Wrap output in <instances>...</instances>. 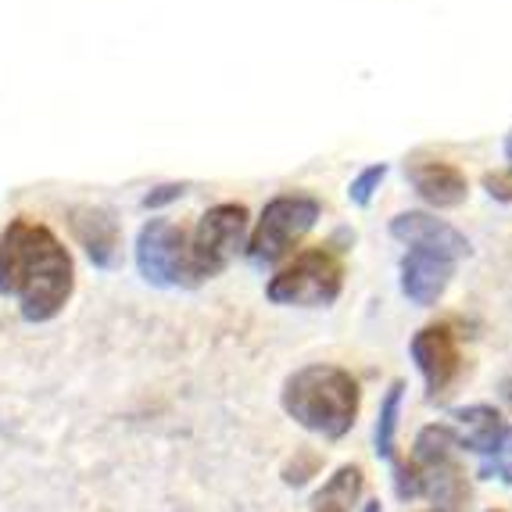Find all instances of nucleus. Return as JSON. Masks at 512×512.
Returning a JSON list of instances; mask_svg holds the SVG:
<instances>
[{
    "mask_svg": "<svg viewBox=\"0 0 512 512\" xmlns=\"http://www.w3.org/2000/svg\"><path fill=\"white\" fill-rule=\"evenodd\" d=\"M480 477L512 484V427L502 430V437L495 441L491 452L480 455Z\"/></svg>",
    "mask_w": 512,
    "mask_h": 512,
    "instance_id": "obj_16",
    "label": "nucleus"
},
{
    "mask_svg": "<svg viewBox=\"0 0 512 512\" xmlns=\"http://www.w3.org/2000/svg\"><path fill=\"white\" fill-rule=\"evenodd\" d=\"M502 154H505V162H509V172H512V129L505 133V144H502Z\"/></svg>",
    "mask_w": 512,
    "mask_h": 512,
    "instance_id": "obj_22",
    "label": "nucleus"
},
{
    "mask_svg": "<svg viewBox=\"0 0 512 512\" xmlns=\"http://www.w3.org/2000/svg\"><path fill=\"white\" fill-rule=\"evenodd\" d=\"M187 237L180 222L147 219L137 233V269L154 287H194L187 273Z\"/></svg>",
    "mask_w": 512,
    "mask_h": 512,
    "instance_id": "obj_7",
    "label": "nucleus"
},
{
    "mask_svg": "<svg viewBox=\"0 0 512 512\" xmlns=\"http://www.w3.org/2000/svg\"><path fill=\"white\" fill-rule=\"evenodd\" d=\"M498 394H502V402H505V405H509V409H512V373L505 376L502 384H498Z\"/></svg>",
    "mask_w": 512,
    "mask_h": 512,
    "instance_id": "obj_21",
    "label": "nucleus"
},
{
    "mask_svg": "<svg viewBox=\"0 0 512 512\" xmlns=\"http://www.w3.org/2000/svg\"><path fill=\"white\" fill-rule=\"evenodd\" d=\"M69 230L97 269L111 273V269L122 265V226L111 208H101V205L69 208Z\"/></svg>",
    "mask_w": 512,
    "mask_h": 512,
    "instance_id": "obj_10",
    "label": "nucleus"
},
{
    "mask_svg": "<svg viewBox=\"0 0 512 512\" xmlns=\"http://www.w3.org/2000/svg\"><path fill=\"white\" fill-rule=\"evenodd\" d=\"M484 187L498 201H512V172H484Z\"/></svg>",
    "mask_w": 512,
    "mask_h": 512,
    "instance_id": "obj_20",
    "label": "nucleus"
},
{
    "mask_svg": "<svg viewBox=\"0 0 512 512\" xmlns=\"http://www.w3.org/2000/svg\"><path fill=\"white\" fill-rule=\"evenodd\" d=\"M319 466H323V459H319L316 452L301 448V452H294V459L287 462V470H283V480H287L291 487H301V484H308V480L316 477Z\"/></svg>",
    "mask_w": 512,
    "mask_h": 512,
    "instance_id": "obj_18",
    "label": "nucleus"
},
{
    "mask_svg": "<svg viewBox=\"0 0 512 512\" xmlns=\"http://www.w3.org/2000/svg\"><path fill=\"white\" fill-rule=\"evenodd\" d=\"M455 419V441H459V448H470V452L477 455H487L491 448H495V441L502 437L505 423L502 416H498L491 405H470V409H455L452 412Z\"/></svg>",
    "mask_w": 512,
    "mask_h": 512,
    "instance_id": "obj_13",
    "label": "nucleus"
},
{
    "mask_svg": "<svg viewBox=\"0 0 512 512\" xmlns=\"http://www.w3.org/2000/svg\"><path fill=\"white\" fill-rule=\"evenodd\" d=\"M430 512H441V509H430Z\"/></svg>",
    "mask_w": 512,
    "mask_h": 512,
    "instance_id": "obj_25",
    "label": "nucleus"
},
{
    "mask_svg": "<svg viewBox=\"0 0 512 512\" xmlns=\"http://www.w3.org/2000/svg\"><path fill=\"white\" fill-rule=\"evenodd\" d=\"M459 441L452 427H423L416 437V452H412V470L419 477V498L437 502V509L462 512L470 502V487L459 466Z\"/></svg>",
    "mask_w": 512,
    "mask_h": 512,
    "instance_id": "obj_6",
    "label": "nucleus"
},
{
    "mask_svg": "<svg viewBox=\"0 0 512 512\" xmlns=\"http://www.w3.org/2000/svg\"><path fill=\"white\" fill-rule=\"evenodd\" d=\"M248 219H251L248 205H240V201L212 205L197 219L194 233L187 237L190 283L215 280L233 262V255L248 244Z\"/></svg>",
    "mask_w": 512,
    "mask_h": 512,
    "instance_id": "obj_5",
    "label": "nucleus"
},
{
    "mask_svg": "<svg viewBox=\"0 0 512 512\" xmlns=\"http://www.w3.org/2000/svg\"><path fill=\"white\" fill-rule=\"evenodd\" d=\"M405 384L394 380L384 394V405H380V419H376V455L380 459H391L394 455V434H398V412H402Z\"/></svg>",
    "mask_w": 512,
    "mask_h": 512,
    "instance_id": "obj_14",
    "label": "nucleus"
},
{
    "mask_svg": "<svg viewBox=\"0 0 512 512\" xmlns=\"http://www.w3.org/2000/svg\"><path fill=\"white\" fill-rule=\"evenodd\" d=\"M405 180L416 190V197L423 205L437 208V212H448V208L466 205L470 197V180L459 165L434 158V154H409L405 158Z\"/></svg>",
    "mask_w": 512,
    "mask_h": 512,
    "instance_id": "obj_8",
    "label": "nucleus"
},
{
    "mask_svg": "<svg viewBox=\"0 0 512 512\" xmlns=\"http://www.w3.org/2000/svg\"><path fill=\"white\" fill-rule=\"evenodd\" d=\"M362 512H380V502H366V509Z\"/></svg>",
    "mask_w": 512,
    "mask_h": 512,
    "instance_id": "obj_24",
    "label": "nucleus"
},
{
    "mask_svg": "<svg viewBox=\"0 0 512 512\" xmlns=\"http://www.w3.org/2000/svg\"><path fill=\"white\" fill-rule=\"evenodd\" d=\"M387 172H391V165L387 162H376V165H366V169L355 176V180L348 183V197H351V205H359L366 208L369 201L376 197V190H380V183L387 180Z\"/></svg>",
    "mask_w": 512,
    "mask_h": 512,
    "instance_id": "obj_17",
    "label": "nucleus"
},
{
    "mask_svg": "<svg viewBox=\"0 0 512 512\" xmlns=\"http://www.w3.org/2000/svg\"><path fill=\"white\" fill-rule=\"evenodd\" d=\"M319 215H323V201L316 194H308V190H283L273 201H265L255 230H251L248 244H244L248 262L258 265V269L283 262L308 237V230L319 222Z\"/></svg>",
    "mask_w": 512,
    "mask_h": 512,
    "instance_id": "obj_3",
    "label": "nucleus"
},
{
    "mask_svg": "<svg viewBox=\"0 0 512 512\" xmlns=\"http://www.w3.org/2000/svg\"><path fill=\"white\" fill-rule=\"evenodd\" d=\"M412 359H416L419 373L427 380L430 398L448 394V387L459 380L462 355H459V337L452 333V326L434 323L412 337Z\"/></svg>",
    "mask_w": 512,
    "mask_h": 512,
    "instance_id": "obj_9",
    "label": "nucleus"
},
{
    "mask_svg": "<svg viewBox=\"0 0 512 512\" xmlns=\"http://www.w3.org/2000/svg\"><path fill=\"white\" fill-rule=\"evenodd\" d=\"M359 495H362V470L359 466H341V470L326 480L323 491L312 498V505H341V509H348Z\"/></svg>",
    "mask_w": 512,
    "mask_h": 512,
    "instance_id": "obj_15",
    "label": "nucleus"
},
{
    "mask_svg": "<svg viewBox=\"0 0 512 512\" xmlns=\"http://www.w3.org/2000/svg\"><path fill=\"white\" fill-rule=\"evenodd\" d=\"M76 291V262L47 222L15 215L0 233V294L18 301L29 323H47Z\"/></svg>",
    "mask_w": 512,
    "mask_h": 512,
    "instance_id": "obj_1",
    "label": "nucleus"
},
{
    "mask_svg": "<svg viewBox=\"0 0 512 512\" xmlns=\"http://www.w3.org/2000/svg\"><path fill=\"white\" fill-rule=\"evenodd\" d=\"M359 405V380L348 369L330 366V362L301 366L283 384V412L323 441H341L344 434H351L355 419H359Z\"/></svg>",
    "mask_w": 512,
    "mask_h": 512,
    "instance_id": "obj_2",
    "label": "nucleus"
},
{
    "mask_svg": "<svg viewBox=\"0 0 512 512\" xmlns=\"http://www.w3.org/2000/svg\"><path fill=\"white\" fill-rule=\"evenodd\" d=\"M391 237L409 244V248L448 255L452 262H462V258L470 255V240L462 237L452 222L437 219L430 212H398L391 219Z\"/></svg>",
    "mask_w": 512,
    "mask_h": 512,
    "instance_id": "obj_11",
    "label": "nucleus"
},
{
    "mask_svg": "<svg viewBox=\"0 0 512 512\" xmlns=\"http://www.w3.org/2000/svg\"><path fill=\"white\" fill-rule=\"evenodd\" d=\"M183 194H187V183H162V187H154L151 194L144 197V208L172 205V201H180Z\"/></svg>",
    "mask_w": 512,
    "mask_h": 512,
    "instance_id": "obj_19",
    "label": "nucleus"
},
{
    "mask_svg": "<svg viewBox=\"0 0 512 512\" xmlns=\"http://www.w3.org/2000/svg\"><path fill=\"white\" fill-rule=\"evenodd\" d=\"M316 512H348V509H341V505H316Z\"/></svg>",
    "mask_w": 512,
    "mask_h": 512,
    "instance_id": "obj_23",
    "label": "nucleus"
},
{
    "mask_svg": "<svg viewBox=\"0 0 512 512\" xmlns=\"http://www.w3.org/2000/svg\"><path fill=\"white\" fill-rule=\"evenodd\" d=\"M344 291V258L333 244H316L294 255L280 273L269 280L265 298L273 305L294 308H326Z\"/></svg>",
    "mask_w": 512,
    "mask_h": 512,
    "instance_id": "obj_4",
    "label": "nucleus"
},
{
    "mask_svg": "<svg viewBox=\"0 0 512 512\" xmlns=\"http://www.w3.org/2000/svg\"><path fill=\"white\" fill-rule=\"evenodd\" d=\"M455 265L448 255H437V251L409 248V255L402 258V294L419 308H430L444 298L448 283L455 276Z\"/></svg>",
    "mask_w": 512,
    "mask_h": 512,
    "instance_id": "obj_12",
    "label": "nucleus"
}]
</instances>
